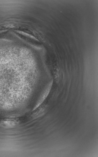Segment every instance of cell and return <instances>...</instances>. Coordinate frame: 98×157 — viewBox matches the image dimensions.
Returning a JSON list of instances; mask_svg holds the SVG:
<instances>
[{"label": "cell", "mask_w": 98, "mask_h": 157, "mask_svg": "<svg viewBox=\"0 0 98 157\" xmlns=\"http://www.w3.org/2000/svg\"><path fill=\"white\" fill-rule=\"evenodd\" d=\"M19 121L14 119H6L0 121V127L6 128H12L16 126Z\"/></svg>", "instance_id": "obj_1"}]
</instances>
